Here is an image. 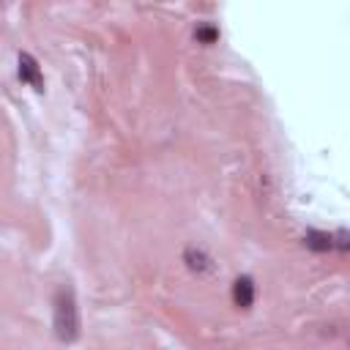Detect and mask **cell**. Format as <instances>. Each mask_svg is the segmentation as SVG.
Wrapping results in <instances>:
<instances>
[{"instance_id": "277c9868", "label": "cell", "mask_w": 350, "mask_h": 350, "mask_svg": "<svg viewBox=\"0 0 350 350\" xmlns=\"http://www.w3.org/2000/svg\"><path fill=\"white\" fill-rule=\"evenodd\" d=\"M183 260H186V265L191 268V271H197V273H205V271H211V257L202 252V249H186L183 252Z\"/></svg>"}, {"instance_id": "6da1fadb", "label": "cell", "mask_w": 350, "mask_h": 350, "mask_svg": "<svg viewBox=\"0 0 350 350\" xmlns=\"http://www.w3.org/2000/svg\"><path fill=\"white\" fill-rule=\"evenodd\" d=\"M55 334L63 342H74L79 336V309L71 287H60L55 293Z\"/></svg>"}, {"instance_id": "7a4b0ae2", "label": "cell", "mask_w": 350, "mask_h": 350, "mask_svg": "<svg viewBox=\"0 0 350 350\" xmlns=\"http://www.w3.org/2000/svg\"><path fill=\"white\" fill-rule=\"evenodd\" d=\"M19 79H22V82H30L36 90H44V77H41V71H38V63H36V57L27 55V52L19 55Z\"/></svg>"}, {"instance_id": "52a82bcc", "label": "cell", "mask_w": 350, "mask_h": 350, "mask_svg": "<svg viewBox=\"0 0 350 350\" xmlns=\"http://www.w3.org/2000/svg\"><path fill=\"white\" fill-rule=\"evenodd\" d=\"M336 246H339L342 252L347 249V230H339V232H336Z\"/></svg>"}, {"instance_id": "8992f818", "label": "cell", "mask_w": 350, "mask_h": 350, "mask_svg": "<svg viewBox=\"0 0 350 350\" xmlns=\"http://www.w3.org/2000/svg\"><path fill=\"white\" fill-rule=\"evenodd\" d=\"M194 38H197L200 44H213V41L219 38V27H213V25H200V27L194 30Z\"/></svg>"}, {"instance_id": "3957f363", "label": "cell", "mask_w": 350, "mask_h": 350, "mask_svg": "<svg viewBox=\"0 0 350 350\" xmlns=\"http://www.w3.org/2000/svg\"><path fill=\"white\" fill-rule=\"evenodd\" d=\"M232 301L241 309H249L252 306V301H254V282H252V276H238L235 279V284H232Z\"/></svg>"}, {"instance_id": "5b68a950", "label": "cell", "mask_w": 350, "mask_h": 350, "mask_svg": "<svg viewBox=\"0 0 350 350\" xmlns=\"http://www.w3.org/2000/svg\"><path fill=\"white\" fill-rule=\"evenodd\" d=\"M304 243H306L309 249H314V252H328V249L334 246V238H331L328 232H320V230H306Z\"/></svg>"}]
</instances>
